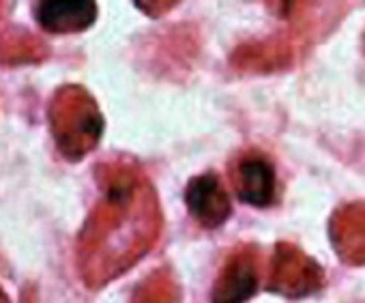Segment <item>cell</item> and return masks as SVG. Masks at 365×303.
<instances>
[{"label":"cell","mask_w":365,"mask_h":303,"mask_svg":"<svg viewBox=\"0 0 365 303\" xmlns=\"http://www.w3.org/2000/svg\"><path fill=\"white\" fill-rule=\"evenodd\" d=\"M35 20L48 33L67 35L80 33L95 24L97 5L91 0H78V3H65V0H48L39 3L35 9Z\"/></svg>","instance_id":"cell-9"},{"label":"cell","mask_w":365,"mask_h":303,"mask_svg":"<svg viewBox=\"0 0 365 303\" xmlns=\"http://www.w3.org/2000/svg\"><path fill=\"white\" fill-rule=\"evenodd\" d=\"M232 183L239 198L252 207L267 209L277 198V175L262 153H245L235 164Z\"/></svg>","instance_id":"cell-6"},{"label":"cell","mask_w":365,"mask_h":303,"mask_svg":"<svg viewBox=\"0 0 365 303\" xmlns=\"http://www.w3.org/2000/svg\"><path fill=\"white\" fill-rule=\"evenodd\" d=\"M54 125L58 146L71 160L93 150L103 133V116L95 99L80 86L61 91Z\"/></svg>","instance_id":"cell-2"},{"label":"cell","mask_w":365,"mask_h":303,"mask_svg":"<svg viewBox=\"0 0 365 303\" xmlns=\"http://www.w3.org/2000/svg\"><path fill=\"white\" fill-rule=\"evenodd\" d=\"M185 205L194 220L213 230L228 222L232 205L222 179L215 173H205L194 177L185 188Z\"/></svg>","instance_id":"cell-7"},{"label":"cell","mask_w":365,"mask_h":303,"mask_svg":"<svg viewBox=\"0 0 365 303\" xmlns=\"http://www.w3.org/2000/svg\"><path fill=\"white\" fill-rule=\"evenodd\" d=\"M329 241L344 265H365V202L339 205L329 220Z\"/></svg>","instance_id":"cell-5"},{"label":"cell","mask_w":365,"mask_h":303,"mask_svg":"<svg viewBox=\"0 0 365 303\" xmlns=\"http://www.w3.org/2000/svg\"><path fill=\"white\" fill-rule=\"evenodd\" d=\"M294 54H297V41L290 33H284L262 41L241 43L232 52L230 61L239 71L273 73L290 67L294 63Z\"/></svg>","instance_id":"cell-8"},{"label":"cell","mask_w":365,"mask_h":303,"mask_svg":"<svg viewBox=\"0 0 365 303\" xmlns=\"http://www.w3.org/2000/svg\"><path fill=\"white\" fill-rule=\"evenodd\" d=\"M103 196L80 241L82 271L99 286L144 258L161 235V205L150 179L133 164L120 162L101 177Z\"/></svg>","instance_id":"cell-1"},{"label":"cell","mask_w":365,"mask_h":303,"mask_svg":"<svg viewBox=\"0 0 365 303\" xmlns=\"http://www.w3.org/2000/svg\"><path fill=\"white\" fill-rule=\"evenodd\" d=\"M327 282L322 265L299 245L282 241L275 245L269 290L286 299H303L318 292Z\"/></svg>","instance_id":"cell-3"},{"label":"cell","mask_w":365,"mask_h":303,"mask_svg":"<svg viewBox=\"0 0 365 303\" xmlns=\"http://www.w3.org/2000/svg\"><path fill=\"white\" fill-rule=\"evenodd\" d=\"M260 262L256 245L235 247L215 277L211 303H247L260 288Z\"/></svg>","instance_id":"cell-4"},{"label":"cell","mask_w":365,"mask_h":303,"mask_svg":"<svg viewBox=\"0 0 365 303\" xmlns=\"http://www.w3.org/2000/svg\"><path fill=\"white\" fill-rule=\"evenodd\" d=\"M131 303H180V286L174 271L168 265L150 271L135 286Z\"/></svg>","instance_id":"cell-10"}]
</instances>
